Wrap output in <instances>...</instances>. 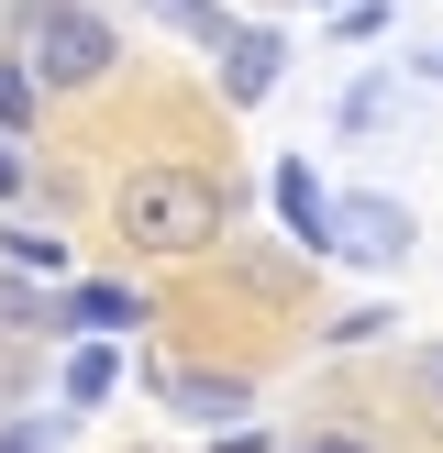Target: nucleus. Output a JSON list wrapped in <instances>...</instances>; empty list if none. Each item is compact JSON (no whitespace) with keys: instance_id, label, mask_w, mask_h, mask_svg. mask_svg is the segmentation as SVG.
Segmentation results:
<instances>
[{"instance_id":"nucleus-8","label":"nucleus","mask_w":443,"mask_h":453,"mask_svg":"<svg viewBox=\"0 0 443 453\" xmlns=\"http://www.w3.org/2000/svg\"><path fill=\"white\" fill-rule=\"evenodd\" d=\"M144 12H155V22H167V34H189V44H211V56H222V44H233V34H244V22H233V12H222V0H144Z\"/></svg>"},{"instance_id":"nucleus-13","label":"nucleus","mask_w":443,"mask_h":453,"mask_svg":"<svg viewBox=\"0 0 443 453\" xmlns=\"http://www.w3.org/2000/svg\"><path fill=\"white\" fill-rule=\"evenodd\" d=\"M0 453H56V432H44V420H12V432H0Z\"/></svg>"},{"instance_id":"nucleus-1","label":"nucleus","mask_w":443,"mask_h":453,"mask_svg":"<svg viewBox=\"0 0 443 453\" xmlns=\"http://www.w3.org/2000/svg\"><path fill=\"white\" fill-rule=\"evenodd\" d=\"M111 221H122V243H144V255H199V243H222L233 199L199 166H133L122 188H111Z\"/></svg>"},{"instance_id":"nucleus-4","label":"nucleus","mask_w":443,"mask_h":453,"mask_svg":"<svg viewBox=\"0 0 443 453\" xmlns=\"http://www.w3.org/2000/svg\"><path fill=\"white\" fill-rule=\"evenodd\" d=\"M144 288H66V299H44V332H78V343H111V332H144Z\"/></svg>"},{"instance_id":"nucleus-12","label":"nucleus","mask_w":443,"mask_h":453,"mask_svg":"<svg viewBox=\"0 0 443 453\" xmlns=\"http://www.w3.org/2000/svg\"><path fill=\"white\" fill-rule=\"evenodd\" d=\"M399 376H410L421 398H443V343H421V354H410V365H399Z\"/></svg>"},{"instance_id":"nucleus-6","label":"nucleus","mask_w":443,"mask_h":453,"mask_svg":"<svg viewBox=\"0 0 443 453\" xmlns=\"http://www.w3.org/2000/svg\"><path fill=\"white\" fill-rule=\"evenodd\" d=\"M277 66H288V44H277V34H255V22H244V34L222 44V100H233V111H255L266 88H277Z\"/></svg>"},{"instance_id":"nucleus-11","label":"nucleus","mask_w":443,"mask_h":453,"mask_svg":"<svg viewBox=\"0 0 443 453\" xmlns=\"http://www.w3.org/2000/svg\"><path fill=\"white\" fill-rule=\"evenodd\" d=\"M34 100H44V78H34L22 56H0V133H22V122H34Z\"/></svg>"},{"instance_id":"nucleus-14","label":"nucleus","mask_w":443,"mask_h":453,"mask_svg":"<svg viewBox=\"0 0 443 453\" xmlns=\"http://www.w3.org/2000/svg\"><path fill=\"white\" fill-rule=\"evenodd\" d=\"M22 177H34V166H22V133H0V199H12Z\"/></svg>"},{"instance_id":"nucleus-3","label":"nucleus","mask_w":443,"mask_h":453,"mask_svg":"<svg viewBox=\"0 0 443 453\" xmlns=\"http://www.w3.org/2000/svg\"><path fill=\"white\" fill-rule=\"evenodd\" d=\"M266 188H277V221H288V243H299L310 265H322V255H344V199H332L322 177L299 166V155H288V166L266 177Z\"/></svg>"},{"instance_id":"nucleus-10","label":"nucleus","mask_w":443,"mask_h":453,"mask_svg":"<svg viewBox=\"0 0 443 453\" xmlns=\"http://www.w3.org/2000/svg\"><path fill=\"white\" fill-rule=\"evenodd\" d=\"M0 265H34V277L56 288V277H66V243H56V233H34V221H0Z\"/></svg>"},{"instance_id":"nucleus-5","label":"nucleus","mask_w":443,"mask_h":453,"mask_svg":"<svg viewBox=\"0 0 443 453\" xmlns=\"http://www.w3.org/2000/svg\"><path fill=\"white\" fill-rule=\"evenodd\" d=\"M155 398H167L177 420H211V432H222V420H244V410H255V376H211V365H167V376H155Z\"/></svg>"},{"instance_id":"nucleus-2","label":"nucleus","mask_w":443,"mask_h":453,"mask_svg":"<svg viewBox=\"0 0 443 453\" xmlns=\"http://www.w3.org/2000/svg\"><path fill=\"white\" fill-rule=\"evenodd\" d=\"M111 56H122V34H111L100 12H78V0H34V44H22V66H34L44 88H100Z\"/></svg>"},{"instance_id":"nucleus-9","label":"nucleus","mask_w":443,"mask_h":453,"mask_svg":"<svg viewBox=\"0 0 443 453\" xmlns=\"http://www.w3.org/2000/svg\"><path fill=\"white\" fill-rule=\"evenodd\" d=\"M111 388H122V354H111V343H78V354H66V410H100Z\"/></svg>"},{"instance_id":"nucleus-15","label":"nucleus","mask_w":443,"mask_h":453,"mask_svg":"<svg viewBox=\"0 0 443 453\" xmlns=\"http://www.w3.org/2000/svg\"><path fill=\"white\" fill-rule=\"evenodd\" d=\"M299 453H377V442H354V432H310Z\"/></svg>"},{"instance_id":"nucleus-7","label":"nucleus","mask_w":443,"mask_h":453,"mask_svg":"<svg viewBox=\"0 0 443 453\" xmlns=\"http://www.w3.org/2000/svg\"><path fill=\"white\" fill-rule=\"evenodd\" d=\"M344 255L354 265H399L410 255V211L399 199H344Z\"/></svg>"}]
</instances>
